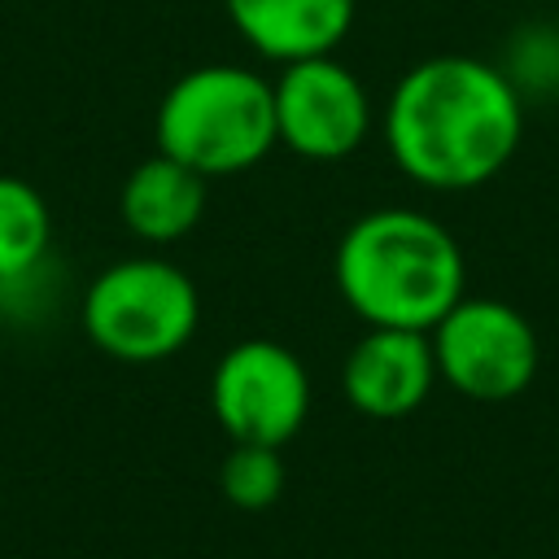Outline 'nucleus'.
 Masks as SVG:
<instances>
[{"label": "nucleus", "instance_id": "f257e3e1", "mask_svg": "<svg viewBox=\"0 0 559 559\" xmlns=\"http://www.w3.org/2000/svg\"><path fill=\"white\" fill-rule=\"evenodd\" d=\"M524 131V96L476 57H428L411 66L389 100L384 135L393 162L428 188H476L498 175Z\"/></svg>", "mask_w": 559, "mask_h": 559}, {"label": "nucleus", "instance_id": "9b49d317", "mask_svg": "<svg viewBox=\"0 0 559 559\" xmlns=\"http://www.w3.org/2000/svg\"><path fill=\"white\" fill-rule=\"evenodd\" d=\"M52 245L48 201L17 175H0V280L31 275Z\"/></svg>", "mask_w": 559, "mask_h": 559}, {"label": "nucleus", "instance_id": "7ed1b4c3", "mask_svg": "<svg viewBox=\"0 0 559 559\" xmlns=\"http://www.w3.org/2000/svg\"><path fill=\"white\" fill-rule=\"evenodd\" d=\"M275 140V83L245 66H197L157 105V153L205 179L262 162Z\"/></svg>", "mask_w": 559, "mask_h": 559}, {"label": "nucleus", "instance_id": "1a4fd4ad", "mask_svg": "<svg viewBox=\"0 0 559 559\" xmlns=\"http://www.w3.org/2000/svg\"><path fill=\"white\" fill-rule=\"evenodd\" d=\"M231 26L271 61L328 57L354 22L358 0H223Z\"/></svg>", "mask_w": 559, "mask_h": 559}, {"label": "nucleus", "instance_id": "f03ea898", "mask_svg": "<svg viewBox=\"0 0 559 559\" xmlns=\"http://www.w3.org/2000/svg\"><path fill=\"white\" fill-rule=\"evenodd\" d=\"M336 288L371 328L432 332L463 301V253L419 210H371L336 245Z\"/></svg>", "mask_w": 559, "mask_h": 559}, {"label": "nucleus", "instance_id": "f8f14e48", "mask_svg": "<svg viewBox=\"0 0 559 559\" xmlns=\"http://www.w3.org/2000/svg\"><path fill=\"white\" fill-rule=\"evenodd\" d=\"M223 493L231 507L240 511H266L280 493H284V463L275 445H231V454L223 459Z\"/></svg>", "mask_w": 559, "mask_h": 559}, {"label": "nucleus", "instance_id": "423d86ee", "mask_svg": "<svg viewBox=\"0 0 559 559\" xmlns=\"http://www.w3.org/2000/svg\"><path fill=\"white\" fill-rule=\"evenodd\" d=\"M210 406L231 441L280 450L306 424L310 380L301 358L280 341H240L214 367Z\"/></svg>", "mask_w": 559, "mask_h": 559}, {"label": "nucleus", "instance_id": "39448f33", "mask_svg": "<svg viewBox=\"0 0 559 559\" xmlns=\"http://www.w3.org/2000/svg\"><path fill=\"white\" fill-rule=\"evenodd\" d=\"M437 376L476 402H507L524 393L537 376V336L533 323L489 297H463L432 328Z\"/></svg>", "mask_w": 559, "mask_h": 559}, {"label": "nucleus", "instance_id": "6e6552de", "mask_svg": "<svg viewBox=\"0 0 559 559\" xmlns=\"http://www.w3.org/2000/svg\"><path fill=\"white\" fill-rule=\"evenodd\" d=\"M345 397L371 419L411 415L437 384V354L428 332L371 328L345 358Z\"/></svg>", "mask_w": 559, "mask_h": 559}, {"label": "nucleus", "instance_id": "ddd939ff", "mask_svg": "<svg viewBox=\"0 0 559 559\" xmlns=\"http://www.w3.org/2000/svg\"><path fill=\"white\" fill-rule=\"evenodd\" d=\"M507 79L515 83V92H555L559 87V31H520L511 44V70Z\"/></svg>", "mask_w": 559, "mask_h": 559}, {"label": "nucleus", "instance_id": "9d476101", "mask_svg": "<svg viewBox=\"0 0 559 559\" xmlns=\"http://www.w3.org/2000/svg\"><path fill=\"white\" fill-rule=\"evenodd\" d=\"M122 223L140 240H179L205 214V175L192 166L153 153L122 183Z\"/></svg>", "mask_w": 559, "mask_h": 559}, {"label": "nucleus", "instance_id": "20e7f679", "mask_svg": "<svg viewBox=\"0 0 559 559\" xmlns=\"http://www.w3.org/2000/svg\"><path fill=\"white\" fill-rule=\"evenodd\" d=\"M201 319L197 284L166 258H127L105 266L83 293V332L122 362L179 354Z\"/></svg>", "mask_w": 559, "mask_h": 559}, {"label": "nucleus", "instance_id": "0eeeda50", "mask_svg": "<svg viewBox=\"0 0 559 559\" xmlns=\"http://www.w3.org/2000/svg\"><path fill=\"white\" fill-rule=\"evenodd\" d=\"M275 127L293 153L336 162L362 144L371 127V100L341 61H293L275 83Z\"/></svg>", "mask_w": 559, "mask_h": 559}]
</instances>
